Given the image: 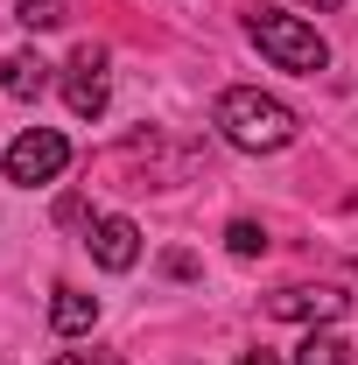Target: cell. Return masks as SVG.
<instances>
[{
	"instance_id": "7",
	"label": "cell",
	"mask_w": 358,
	"mask_h": 365,
	"mask_svg": "<svg viewBox=\"0 0 358 365\" xmlns=\"http://www.w3.org/2000/svg\"><path fill=\"white\" fill-rule=\"evenodd\" d=\"M0 91H7V98H21V106H29V98H43V91H49V63L36 56V49L0 56Z\"/></svg>"
},
{
	"instance_id": "6",
	"label": "cell",
	"mask_w": 358,
	"mask_h": 365,
	"mask_svg": "<svg viewBox=\"0 0 358 365\" xmlns=\"http://www.w3.org/2000/svg\"><path fill=\"white\" fill-rule=\"evenodd\" d=\"M85 246H91V260L106 274H127L140 260V225L134 218H120V211H106V218H91L85 225Z\"/></svg>"
},
{
	"instance_id": "5",
	"label": "cell",
	"mask_w": 358,
	"mask_h": 365,
	"mask_svg": "<svg viewBox=\"0 0 358 365\" xmlns=\"http://www.w3.org/2000/svg\"><path fill=\"white\" fill-rule=\"evenodd\" d=\"M106 98H113V78H106V49L85 43L71 63H63V106L78 113V120H98L106 113Z\"/></svg>"
},
{
	"instance_id": "4",
	"label": "cell",
	"mask_w": 358,
	"mask_h": 365,
	"mask_svg": "<svg viewBox=\"0 0 358 365\" xmlns=\"http://www.w3.org/2000/svg\"><path fill=\"white\" fill-rule=\"evenodd\" d=\"M344 309H352V295L330 288V281H295V288L267 295V317H281V323H337Z\"/></svg>"
},
{
	"instance_id": "3",
	"label": "cell",
	"mask_w": 358,
	"mask_h": 365,
	"mask_svg": "<svg viewBox=\"0 0 358 365\" xmlns=\"http://www.w3.org/2000/svg\"><path fill=\"white\" fill-rule=\"evenodd\" d=\"M0 169H7V182H14V190H43V182H56L63 169H71V140L56 134V127H29V134L7 140Z\"/></svg>"
},
{
	"instance_id": "2",
	"label": "cell",
	"mask_w": 358,
	"mask_h": 365,
	"mask_svg": "<svg viewBox=\"0 0 358 365\" xmlns=\"http://www.w3.org/2000/svg\"><path fill=\"white\" fill-rule=\"evenodd\" d=\"M246 36L260 43V56H274V71H295V78H316V71L330 63V43L316 36V21L288 14L281 0H260V7L246 14Z\"/></svg>"
},
{
	"instance_id": "13",
	"label": "cell",
	"mask_w": 358,
	"mask_h": 365,
	"mask_svg": "<svg viewBox=\"0 0 358 365\" xmlns=\"http://www.w3.org/2000/svg\"><path fill=\"white\" fill-rule=\"evenodd\" d=\"M239 365H281V359H274V351H246Z\"/></svg>"
},
{
	"instance_id": "10",
	"label": "cell",
	"mask_w": 358,
	"mask_h": 365,
	"mask_svg": "<svg viewBox=\"0 0 358 365\" xmlns=\"http://www.w3.org/2000/svg\"><path fill=\"white\" fill-rule=\"evenodd\" d=\"M14 21L36 29V36L43 29H63V0H14Z\"/></svg>"
},
{
	"instance_id": "11",
	"label": "cell",
	"mask_w": 358,
	"mask_h": 365,
	"mask_svg": "<svg viewBox=\"0 0 358 365\" xmlns=\"http://www.w3.org/2000/svg\"><path fill=\"white\" fill-rule=\"evenodd\" d=\"M225 246H232L239 260H260V253H267V232L253 225V218H232V225H225Z\"/></svg>"
},
{
	"instance_id": "1",
	"label": "cell",
	"mask_w": 358,
	"mask_h": 365,
	"mask_svg": "<svg viewBox=\"0 0 358 365\" xmlns=\"http://www.w3.org/2000/svg\"><path fill=\"white\" fill-rule=\"evenodd\" d=\"M211 127H218L239 155H281L288 140L302 134L295 106H288V98H274V91H260V85H232V91H218Z\"/></svg>"
},
{
	"instance_id": "12",
	"label": "cell",
	"mask_w": 358,
	"mask_h": 365,
	"mask_svg": "<svg viewBox=\"0 0 358 365\" xmlns=\"http://www.w3.org/2000/svg\"><path fill=\"white\" fill-rule=\"evenodd\" d=\"M49 365H120V351H56Z\"/></svg>"
},
{
	"instance_id": "8",
	"label": "cell",
	"mask_w": 358,
	"mask_h": 365,
	"mask_svg": "<svg viewBox=\"0 0 358 365\" xmlns=\"http://www.w3.org/2000/svg\"><path fill=\"white\" fill-rule=\"evenodd\" d=\"M91 323H98V295H85V288H56V302H49V330H56V337H85Z\"/></svg>"
},
{
	"instance_id": "9",
	"label": "cell",
	"mask_w": 358,
	"mask_h": 365,
	"mask_svg": "<svg viewBox=\"0 0 358 365\" xmlns=\"http://www.w3.org/2000/svg\"><path fill=\"white\" fill-rule=\"evenodd\" d=\"M295 365H352V344H344L337 330H310V337L295 344Z\"/></svg>"
},
{
	"instance_id": "14",
	"label": "cell",
	"mask_w": 358,
	"mask_h": 365,
	"mask_svg": "<svg viewBox=\"0 0 358 365\" xmlns=\"http://www.w3.org/2000/svg\"><path fill=\"white\" fill-rule=\"evenodd\" d=\"M310 7H337V0H310Z\"/></svg>"
}]
</instances>
